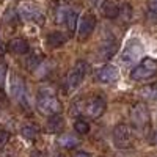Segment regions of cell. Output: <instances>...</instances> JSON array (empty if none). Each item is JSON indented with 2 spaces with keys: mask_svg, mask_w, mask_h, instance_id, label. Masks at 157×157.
<instances>
[{
  "mask_svg": "<svg viewBox=\"0 0 157 157\" xmlns=\"http://www.w3.org/2000/svg\"><path fill=\"white\" fill-rule=\"evenodd\" d=\"M8 140H10V134L6 132V130L0 129V148H3L8 143Z\"/></svg>",
  "mask_w": 157,
  "mask_h": 157,
  "instance_id": "obj_24",
  "label": "cell"
},
{
  "mask_svg": "<svg viewBox=\"0 0 157 157\" xmlns=\"http://www.w3.org/2000/svg\"><path fill=\"white\" fill-rule=\"evenodd\" d=\"M72 157H91V154L88 151H77Z\"/></svg>",
  "mask_w": 157,
  "mask_h": 157,
  "instance_id": "obj_28",
  "label": "cell"
},
{
  "mask_svg": "<svg viewBox=\"0 0 157 157\" xmlns=\"http://www.w3.org/2000/svg\"><path fill=\"white\" fill-rule=\"evenodd\" d=\"M101 11L102 14L105 16L107 19H116L120 16V11H121V6L116 0H105L101 6Z\"/></svg>",
  "mask_w": 157,
  "mask_h": 157,
  "instance_id": "obj_13",
  "label": "cell"
},
{
  "mask_svg": "<svg viewBox=\"0 0 157 157\" xmlns=\"http://www.w3.org/2000/svg\"><path fill=\"white\" fill-rule=\"evenodd\" d=\"M6 72H8V68H6V64H3V63H0V85L3 83V80H5V77H6Z\"/></svg>",
  "mask_w": 157,
  "mask_h": 157,
  "instance_id": "obj_27",
  "label": "cell"
},
{
  "mask_svg": "<svg viewBox=\"0 0 157 157\" xmlns=\"http://www.w3.org/2000/svg\"><path fill=\"white\" fill-rule=\"evenodd\" d=\"M77 17H78L77 11L69 8V13H68V17H66V22H64V25H66L69 30H75V29H77Z\"/></svg>",
  "mask_w": 157,
  "mask_h": 157,
  "instance_id": "obj_19",
  "label": "cell"
},
{
  "mask_svg": "<svg viewBox=\"0 0 157 157\" xmlns=\"http://www.w3.org/2000/svg\"><path fill=\"white\" fill-rule=\"evenodd\" d=\"M68 13H69V8L68 6H60L55 13V21L57 24H64L66 22V17H68Z\"/></svg>",
  "mask_w": 157,
  "mask_h": 157,
  "instance_id": "obj_21",
  "label": "cell"
},
{
  "mask_svg": "<svg viewBox=\"0 0 157 157\" xmlns=\"http://www.w3.org/2000/svg\"><path fill=\"white\" fill-rule=\"evenodd\" d=\"M21 134L25 140H35L39 134V129H38L36 124H25L21 130Z\"/></svg>",
  "mask_w": 157,
  "mask_h": 157,
  "instance_id": "obj_17",
  "label": "cell"
},
{
  "mask_svg": "<svg viewBox=\"0 0 157 157\" xmlns=\"http://www.w3.org/2000/svg\"><path fill=\"white\" fill-rule=\"evenodd\" d=\"M8 49L13 52V54L24 55V54H27V52L30 50V46H29V43L25 41L24 38H14V39H11V41H10Z\"/></svg>",
  "mask_w": 157,
  "mask_h": 157,
  "instance_id": "obj_14",
  "label": "cell"
},
{
  "mask_svg": "<svg viewBox=\"0 0 157 157\" xmlns=\"http://www.w3.org/2000/svg\"><path fill=\"white\" fill-rule=\"evenodd\" d=\"M157 74V60L155 58H143L130 72L134 80H148Z\"/></svg>",
  "mask_w": 157,
  "mask_h": 157,
  "instance_id": "obj_2",
  "label": "cell"
},
{
  "mask_svg": "<svg viewBox=\"0 0 157 157\" xmlns=\"http://www.w3.org/2000/svg\"><path fill=\"white\" fill-rule=\"evenodd\" d=\"M141 55H143V44L138 39H132V41L124 47L121 60H123L124 64H132V63H137Z\"/></svg>",
  "mask_w": 157,
  "mask_h": 157,
  "instance_id": "obj_6",
  "label": "cell"
},
{
  "mask_svg": "<svg viewBox=\"0 0 157 157\" xmlns=\"http://www.w3.org/2000/svg\"><path fill=\"white\" fill-rule=\"evenodd\" d=\"M10 96L19 102H22L25 99V82L16 72H13L10 77Z\"/></svg>",
  "mask_w": 157,
  "mask_h": 157,
  "instance_id": "obj_8",
  "label": "cell"
},
{
  "mask_svg": "<svg viewBox=\"0 0 157 157\" xmlns=\"http://www.w3.org/2000/svg\"><path fill=\"white\" fill-rule=\"evenodd\" d=\"M118 77H120V69L113 64H105L96 72V78L102 83H113L118 80Z\"/></svg>",
  "mask_w": 157,
  "mask_h": 157,
  "instance_id": "obj_11",
  "label": "cell"
},
{
  "mask_svg": "<svg viewBox=\"0 0 157 157\" xmlns=\"http://www.w3.org/2000/svg\"><path fill=\"white\" fill-rule=\"evenodd\" d=\"M151 143H152V145H157V130H155V132L152 134V137H151Z\"/></svg>",
  "mask_w": 157,
  "mask_h": 157,
  "instance_id": "obj_29",
  "label": "cell"
},
{
  "mask_svg": "<svg viewBox=\"0 0 157 157\" xmlns=\"http://www.w3.org/2000/svg\"><path fill=\"white\" fill-rule=\"evenodd\" d=\"M58 143H60V146H63V148H74V146H77L78 145V140L75 138V137H72V135H69V134H66V135H63V137H60L58 138Z\"/></svg>",
  "mask_w": 157,
  "mask_h": 157,
  "instance_id": "obj_18",
  "label": "cell"
},
{
  "mask_svg": "<svg viewBox=\"0 0 157 157\" xmlns=\"http://www.w3.org/2000/svg\"><path fill=\"white\" fill-rule=\"evenodd\" d=\"M113 143L116 145V148H120V149L130 148L132 143H134L132 129H130L127 124H124V123L116 124L115 129H113Z\"/></svg>",
  "mask_w": 157,
  "mask_h": 157,
  "instance_id": "obj_5",
  "label": "cell"
},
{
  "mask_svg": "<svg viewBox=\"0 0 157 157\" xmlns=\"http://www.w3.org/2000/svg\"><path fill=\"white\" fill-rule=\"evenodd\" d=\"M39 63H41V57H39V55H32V57L27 60V68H29L30 71H33L35 68L39 66Z\"/></svg>",
  "mask_w": 157,
  "mask_h": 157,
  "instance_id": "obj_22",
  "label": "cell"
},
{
  "mask_svg": "<svg viewBox=\"0 0 157 157\" xmlns=\"http://www.w3.org/2000/svg\"><path fill=\"white\" fill-rule=\"evenodd\" d=\"M88 72V63L83 61V60H78L74 68L69 71L68 77H66V88L68 91H74L77 90L78 86L82 85V82L85 80V75Z\"/></svg>",
  "mask_w": 157,
  "mask_h": 157,
  "instance_id": "obj_3",
  "label": "cell"
},
{
  "mask_svg": "<svg viewBox=\"0 0 157 157\" xmlns=\"http://www.w3.org/2000/svg\"><path fill=\"white\" fill-rule=\"evenodd\" d=\"M105 109H107V102L102 96H91L90 99H86V102H83L80 113L86 115L88 118H93V120H98L105 112Z\"/></svg>",
  "mask_w": 157,
  "mask_h": 157,
  "instance_id": "obj_4",
  "label": "cell"
},
{
  "mask_svg": "<svg viewBox=\"0 0 157 157\" xmlns=\"http://www.w3.org/2000/svg\"><path fill=\"white\" fill-rule=\"evenodd\" d=\"M157 94V85H149V86H145L143 90V96L145 98H154Z\"/></svg>",
  "mask_w": 157,
  "mask_h": 157,
  "instance_id": "obj_23",
  "label": "cell"
},
{
  "mask_svg": "<svg viewBox=\"0 0 157 157\" xmlns=\"http://www.w3.org/2000/svg\"><path fill=\"white\" fill-rule=\"evenodd\" d=\"M130 118H132V123L135 127L138 129H145L149 124V110L143 102H138L132 107L130 110Z\"/></svg>",
  "mask_w": 157,
  "mask_h": 157,
  "instance_id": "obj_7",
  "label": "cell"
},
{
  "mask_svg": "<svg viewBox=\"0 0 157 157\" xmlns=\"http://www.w3.org/2000/svg\"><path fill=\"white\" fill-rule=\"evenodd\" d=\"M63 124H64V120L60 113L52 115V116H49V120L46 123V130L49 134H57L63 129Z\"/></svg>",
  "mask_w": 157,
  "mask_h": 157,
  "instance_id": "obj_15",
  "label": "cell"
},
{
  "mask_svg": "<svg viewBox=\"0 0 157 157\" xmlns=\"http://www.w3.org/2000/svg\"><path fill=\"white\" fill-rule=\"evenodd\" d=\"M118 50V41L115 39H107V41H104L101 44V47L98 49V55L102 58V60H110Z\"/></svg>",
  "mask_w": 157,
  "mask_h": 157,
  "instance_id": "obj_12",
  "label": "cell"
},
{
  "mask_svg": "<svg viewBox=\"0 0 157 157\" xmlns=\"http://www.w3.org/2000/svg\"><path fill=\"white\" fill-rule=\"evenodd\" d=\"M36 107L46 116L61 113V102L52 88H39L36 94Z\"/></svg>",
  "mask_w": 157,
  "mask_h": 157,
  "instance_id": "obj_1",
  "label": "cell"
},
{
  "mask_svg": "<svg viewBox=\"0 0 157 157\" xmlns=\"http://www.w3.org/2000/svg\"><path fill=\"white\" fill-rule=\"evenodd\" d=\"M96 29V17L93 14H85L77 24V35L80 39H86Z\"/></svg>",
  "mask_w": 157,
  "mask_h": 157,
  "instance_id": "obj_9",
  "label": "cell"
},
{
  "mask_svg": "<svg viewBox=\"0 0 157 157\" xmlns=\"http://www.w3.org/2000/svg\"><path fill=\"white\" fill-rule=\"evenodd\" d=\"M74 130L77 134H80V135H85V134L90 132V124L85 120H77L74 123Z\"/></svg>",
  "mask_w": 157,
  "mask_h": 157,
  "instance_id": "obj_20",
  "label": "cell"
},
{
  "mask_svg": "<svg viewBox=\"0 0 157 157\" xmlns=\"http://www.w3.org/2000/svg\"><path fill=\"white\" fill-rule=\"evenodd\" d=\"M17 11H19V16L22 19H25V21H32V22H41L43 21L41 11H39L35 5H32V3H27V2L21 3Z\"/></svg>",
  "mask_w": 157,
  "mask_h": 157,
  "instance_id": "obj_10",
  "label": "cell"
},
{
  "mask_svg": "<svg viewBox=\"0 0 157 157\" xmlns=\"http://www.w3.org/2000/svg\"><path fill=\"white\" fill-rule=\"evenodd\" d=\"M130 11H132V10H130V6H129V5H124V6L121 8V11H120V14L124 16L126 21H129V19H130Z\"/></svg>",
  "mask_w": 157,
  "mask_h": 157,
  "instance_id": "obj_26",
  "label": "cell"
},
{
  "mask_svg": "<svg viewBox=\"0 0 157 157\" xmlns=\"http://www.w3.org/2000/svg\"><path fill=\"white\" fill-rule=\"evenodd\" d=\"M68 41V36L61 32H52L47 35V46L49 47H60Z\"/></svg>",
  "mask_w": 157,
  "mask_h": 157,
  "instance_id": "obj_16",
  "label": "cell"
},
{
  "mask_svg": "<svg viewBox=\"0 0 157 157\" xmlns=\"http://www.w3.org/2000/svg\"><path fill=\"white\" fill-rule=\"evenodd\" d=\"M148 10H149L151 14L157 16V0H149L148 2Z\"/></svg>",
  "mask_w": 157,
  "mask_h": 157,
  "instance_id": "obj_25",
  "label": "cell"
}]
</instances>
